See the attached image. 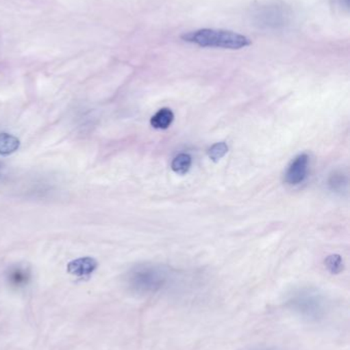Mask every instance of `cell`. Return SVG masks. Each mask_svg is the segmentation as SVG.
<instances>
[{
  "label": "cell",
  "mask_w": 350,
  "mask_h": 350,
  "mask_svg": "<svg viewBox=\"0 0 350 350\" xmlns=\"http://www.w3.org/2000/svg\"><path fill=\"white\" fill-rule=\"evenodd\" d=\"M174 113L171 109L164 108L160 109L155 115L152 116L150 123L152 127L156 129H166L171 126L173 121H174Z\"/></svg>",
  "instance_id": "ba28073f"
},
{
  "label": "cell",
  "mask_w": 350,
  "mask_h": 350,
  "mask_svg": "<svg viewBox=\"0 0 350 350\" xmlns=\"http://www.w3.org/2000/svg\"><path fill=\"white\" fill-rule=\"evenodd\" d=\"M183 40L195 43L201 47L240 49L249 46L251 40L244 35L228 30L218 29H201L192 31L182 36Z\"/></svg>",
  "instance_id": "3957f363"
},
{
  "label": "cell",
  "mask_w": 350,
  "mask_h": 350,
  "mask_svg": "<svg viewBox=\"0 0 350 350\" xmlns=\"http://www.w3.org/2000/svg\"><path fill=\"white\" fill-rule=\"evenodd\" d=\"M290 16L291 14L289 10L286 6L277 3L262 6L255 14V18L259 26L273 29L286 26L289 22Z\"/></svg>",
  "instance_id": "277c9868"
},
{
  "label": "cell",
  "mask_w": 350,
  "mask_h": 350,
  "mask_svg": "<svg viewBox=\"0 0 350 350\" xmlns=\"http://www.w3.org/2000/svg\"><path fill=\"white\" fill-rule=\"evenodd\" d=\"M98 267V263L92 257H82L71 261L68 265V273L78 278L88 277L94 273L95 269Z\"/></svg>",
  "instance_id": "8992f818"
},
{
  "label": "cell",
  "mask_w": 350,
  "mask_h": 350,
  "mask_svg": "<svg viewBox=\"0 0 350 350\" xmlns=\"http://www.w3.org/2000/svg\"><path fill=\"white\" fill-rule=\"evenodd\" d=\"M192 159L188 154H179L172 162V170L177 174H186L190 170Z\"/></svg>",
  "instance_id": "30bf717a"
},
{
  "label": "cell",
  "mask_w": 350,
  "mask_h": 350,
  "mask_svg": "<svg viewBox=\"0 0 350 350\" xmlns=\"http://www.w3.org/2000/svg\"><path fill=\"white\" fill-rule=\"evenodd\" d=\"M310 157L306 154L297 156L290 164L285 175L286 183L291 185H297L305 180L308 174Z\"/></svg>",
  "instance_id": "5b68a950"
},
{
  "label": "cell",
  "mask_w": 350,
  "mask_h": 350,
  "mask_svg": "<svg viewBox=\"0 0 350 350\" xmlns=\"http://www.w3.org/2000/svg\"><path fill=\"white\" fill-rule=\"evenodd\" d=\"M1 170H2V164L0 163V174H1Z\"/></svg>",
  "instance_id": "5bb4252c"
},
{
  "label": "cell",
  "mask_w": 350,
  "mask_h": 350,
  "mask_svg": "<svg viewBox=\"0 0 350 350\" xmlns=\"http://www.w3.org/2000/svg\"><path fill=\"white\" fill-rule=\"evenodd\" d=\"M325 265L333 275H338L345 269L342 257L338 254H333L327 257L326 260H325Z\"/></svg>",
  "instance_id": "7c38bea8"
},
{
  "label": "cell",
  "mask_w": 350,
  "mask_h": 350,
  "mask_svg": "<svg viewBox=\"0 0 350 350\" xmlns=\"http://www.w3.org/2000/svg\"><path fill=\"white\" fill-rule=\"evenodd\" d=\"M228 153V146L225 143H217L212 146L208 151L210 159L214 162L221 160Z\"/></svg>",
  "instance_id": "4fadbf2b"
},
{
  "label": "cell",
  "mask_w": 350,
  "mask_h": 350,
  "mask_svg": "<svg viewBox=\"0 0 350 350\" xmlns=\"http://www.w3.org/2000/svg\"><path fill=\"white\" fill-rule=\"evenodd\" d=\"M261 350H269V349H261Z\"/></svg>",
  "instance_id": "9a60e30c"
},
{
  "label": "cell",
  "mask_w": 350,
  "mask_h": 350,
  "mask_svg": "<svg viewBox=\"0 0 350 350\" xmlns=\"http://www.w3.org/2000/svg\"><path fill=\"white\" fill-rule=\"evenodd\" d=\"M171 279L168 269L158 265H140L129 271L127 284L139 295H152L166 287Z\"/></svg>",
  "instance_id": "7a4b0ae2"
},
{
  "label": "cell",
  "mask_w": 350,
  "mask_h": 350,
  "mask_svg": "<svg viewBox=\"0 0 350 350\" xmlns=\"http://www.w3.org/2000/svg\"><path fill=\"white\" fill-rule=\"evenodd\" d=\"M347 183H349L347 176L342 172H334L329 178V187L332 191H337V193L345 191L347 189Z\"/></svg>",
  "instance_id": "8fae6325"
},
{
  "label": "cell",
  "mask_w": 350,
  "mask_h": 350,
  "mask_svg": "<svg viewBox=\"0 0 350 350\" xmlns=\"http://www.w3.org/2000/svg\"><path fill=\"white\" fill-rule=\"evenodd\" d=\"M286 304L291 312L308 322H321L330 312L326 297L312 288H302L292 292Z\"/></svg>",
  "instance_id": "6da1fadb"
},
{
  "label": "cell",
  "mask_w": 350,
  "mask_h": 350,
  "mask_svg": "<svg viewBox=\"0 0 350 350\" xmlns=\"http://www.w3.org/2000/svg\"><path fill=\"white\" fill-rule=\"evenodd\" d=\"M20 141L14 135L0 133V155L8 156L18 151Z\"/></svg>",
  "instance_id": "9c48e42d"
},
{
  "label": "cell",
  "mask_w": 350,
  "mask_h": 350,
  "mask_svg": "<svg viewBox=\"0 0 350 350\" xmlns=\"http://www.w3.org/2000/svg\"><path fill=\"white\" fill-rule=\"evenodd\" d=\"M30 279V271L27 267H21V265L12 267L8 273V281L12 287H25L28 285Z\"/></svg>",
  "instance_id": "52a82bcc"
}]
</instances>
